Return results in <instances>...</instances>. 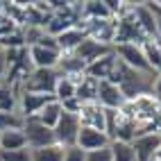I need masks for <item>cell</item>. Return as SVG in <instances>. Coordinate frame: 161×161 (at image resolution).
Returning a JSON list of instances; mask_svg holds the SVG:
<instances>
[{
  "instance_id": "1",
  "label": "cell",
  "mask_w": 161,
  "mask_h": 161,
  "mask_svg": "<svg viewBox=\"0 0 161 161\" xmlns=\"http://www.w3.org/2000/svg\"><path fill=\"white\" fill-rule=\"evenodd\" d=\"M57 80H59V73L55 68H32L18 82V89L27 93H41V95H52L55 98Z\"/></svg>"
},
{
  "instance_id": "2",
  "label": "cell",
  "mask_w": 161,
  "mask_h": 161,
  "mask_svg": "<svg viewBox=\"0 0 161 161\" xmlns=\"http://www.w3.org/2000/svg\"><path fill=\"white\" fill-rule=\"evenodd\" d=\"M82 130V120L77 114H70V111H64L59 123L55 125V141L61 145V147H70L77 143V134Z\"/></svg>"
},
{
  "instance_id": "3",
  "label": "cell",
  "mask_w": 161,
  "mask_h": 161,
  "mask_svg": "<svg viewBox=\"0 0 161 161\" xmlns=\"http://www.w3.org/2000/svg\"><path fill=\"white\" fill-rule=\"evenodd\" d=\"M23 134H25V143L30 150H39V147H46L57 143L55 141V132L50 127L41 125L36 118H25V125H23Z\"/></svg>"
},
{
  "instance_id": "4",
  "label": "cell",
  "mask_w": 161,
  "mask_h": 161,
  "mask_svg": "<svg viewBox=\"0 0 161 161\" xmlns=\"http://www.w3.org/2000/svg\"><path fill=\"white\" fill-rule=\"evenodd\" d=\"M114 55L120 59L123 64H127L130 68L134 70H141V73H154L152 68L147 66V61L141 52V46H134V43H125V46H114Z\"/></svg>"
},
{
  "instance_id": "5",
  "label": "cell",
  "mask_w": 161,
  "mask_h": 161,
  "mask_svg": "<svg viewBox=\"0 0 161 161\" xmlns=\"http://www.w3.org/2000/svg\"><path fill=\"white\" fill-rule=\"evenodd\" d=\"M95 102L102 109H120L127 100H125L123 91L118 89V84H114L109 80H102V82H98V98H95Z\"/></svg>"
},
{
  "instance_id": "6",
  "label": "cell",
  "mask_w": 161,
  "mask_h": 161,
  "mask_svg": "<svg viewBox=\"0 0 161 161\" xmlns=\"http://www.w3.org/2000/svg\"><path fill=\"white\" fill-rule=\"evenodd\" d=\"M159 145H161V134H159V132L136 136L134 141H132L136 161H154V154H157Z\"/></svg>"
},
{
  "instance_id": "7",
  "label": "cell",
  "mask_w": 161,
  "mask_h": 161,
  "mask_svg": "<svg viewBox=\"0 0 161 161\" xmlns=\"http://www.w3.org/2000/svg\"><path fill=\"white\" fill-rule=\"evenodd\" d=\"M109 143H111V141H109V136H107L104 132L82 125V130H80V134H77V143H75V145H77L80 150H84V152H93V150L107 147Z\"/></svg>"
},
{
  "instance_id": "8",
  "label": "cell",
  "mask_w": 161,
  "mask_h": 161,
  "mask_svg": "<svg viewBox=\"0 0 161 161\" xmlns=\"http://www.w3.org/2000/svg\"><path fill=\"white\" fill-rule=\"evenodd\" d=\"M50 100H55V98H52V95H41V93L20 91V93H18V111L23 114L25 118H34Z\"/></svg>"
},
{
  "instance_id": "9",
  "label": "cell",
  "mask_w": 161,
  "mask_h": 161,
  "mask_svg": "<svg viewBox=\"0 0 161 161\" xmlns=\"http://www.w3.org/2000/svg\"><path fill=\"white\" fill-rule=\"evenodd\" d=\"M73 52H75V55H77V57L89 66V64L98 61L100 57H104V55H109V52H114V48H111V46H104V43H98V41H93L91 36H86V39H84Z\"/></svg>"
},
{
  "instance_id": "10",
  "label": "cell",
  "mask_w": 161,
  "mask_h": 161,
  "mask_svg": "<svg viewBox=\"0 0 161 161\" xmlns=\"http://www.w3.org/2000/svg\"><path fill=\"white\" fill-rule=\"evenodd\" d=\"M55 70L59 75H64V77H75V75H84L86 73V64L75 55V52H61Z\"/></svg>"
},
{
  "instance_id": "11",
  "label": "cell",
  "mask_w": 161,
  "mask_h": 161,
  "mask_svg": "<svg viewBox=\"0 0 161 161\" xmlns=\"http://www.w3.org/2000/svg\"><path fill=\"white\" fill-rule=\"evenodd\" d=\"M27 55H30L32 68H55L61 52L41 48V46H32V48H27Z\"/></svg>"
},
{
  "instance_id": "12",
  "label": "cell",
  "mask_w": 161,
  "mask_h": 161,
  "mask_svg": "<svg viewBox=\"0 0 161 161\" xmlns=\"http://www.w3.org/2000/svg\"><path fill=\"white\" fill-rule=\"evenodd\" d=\"M80 120L82 125H86V127H93V130H100L104 132V109L98 104V102H86V104H82V111H80ZM107 134V132H104Z\"/></svg>"
},
{
  "instance_id": "13",
  "label": "cell",
  "mask_w": 161,
  "mask_h": 161,
  "mask_svg": "<svg viewBox=\"0 0 161 161\" xmlns=\"http://www.w3.org/2000/svg\"><path fill=\"white\" fill-rule=\"evenodd\" d=\"M114 66H116V55L109 52V55L100 57L98 61H93L86 66V77L95 80V82H102V80H109L111 73H114Z\"/></svg>"
},
{
  "instance_id": "14",
  "label": "cell",
  "mask_w": 161,
  "mask_h": 161,
  "mask_svg": "<svg viewBox=\"0 0 161 161\" xmlns=\"http://www.w3.org/2000/svg\"><path fill=\"white\" fill-rule=\"evenodd\" d=\"M18 84L9 80H0V111H16L18 109Z\"/></svg>"
},
{
  "instance_id": "15",
  "label": "cell",
  "mask_w": 161,
  "mask_h": 161,
  "mask_svg": "<svg viewBox=\"0 0 161 161\" xmlns=\"http://www.w3.org/2000/svg\"><path fill=\"white\" fill-rule=\"evenodd\" d=\"M134 18H136L138 27H141L150 39H157V18H154L152 12H150L147 3H141V5L134 9Z\"/></svg>"
},
{
  "instance_id": "16",
  "label": "cell",
  "mask_w": 161,
  "mask_h": 161,
  "mask_svg": "<svg viewBox=\"0 0 161 161\" xmlns=\"http://www.w3.org/2000/svg\"><path fill=\"white\" fill-rule=\"evenodd\" d=\"M89 34L84 32L82 27H77V25H73L70 30H66L64 34H59L57 36V43H59V52H73L75 48H77L84 39H86Z\"/></svg>"
},
{
  "instance_id": "17",
  "label": "cell",
  "mask_w": 161,
  "mask_h": 161,
  "mask_svg": "<svg viewBox=\"0 0 161 161\" xmlns=\"http://www.w3.org/2000/svg\"><path fill=\"white\" fill-rule=\"evenodd\" d=\"M61 114H64V104H61L59 100H50L34 118H36L41 125H46V127H50V130H55V125L59 123Z\"/></svg>"
},
{
  "instance_id": "18",
  "label": "cell",
  "mask_w": 161,
  "mask_h": 161,
  "mask_svg": "<svg viewBox=\"0 0 161 161\" xmlns=\"http://www.w3.org/2000/svg\"><path fill=\"white\" fill-rule=\"evenodd\" d=\"M141 52L147 61V66L154 73H161V43L157 39H145L143 46H141Z\"/></svg>"
},
{
  "instance_id": "19",
  "label": "cell",
  "mask_w": 161,
  "mask_h": 161,
  "mask_svg": "<svg viewBox=\"0 0 161 161\" xmlns=\"http://www.w3.org/2000/svg\"><path fill=\"white\" fill-rule=\"evenodd\" d=\"M20 147H27L23 130H12V132H3L0 134V150H3V152L20 150Z\"/></svg>"
},
{
  "instance_id": "20",
  "label": "cell",
  "mask_w": 161,
  "mask_h": 161,
  "mask_svg": "<svg viewBox=\"0 0 161 161\" xmlns=\"http://www.w3.org/2000/svg\"><path fill=\"white\" fill-rule=\"evenodd\" d=\"M84 18H93V20H107L114 18L111 12L107 9L104 0H84ZM82 18V20H84Z\"/></svg>"
},
{
  "instance_id": "21",
  "label": "cell",
  "mask_w": 161,
  "mask_h": 161,
  "mask_svg": "<svg viewBox=\"0 0 161 161\" xmlns=\"http://www.w3.org/2000/svg\"><path fill=\"white\" fill-rule=\"evenodd\" d=\"M64 150L66 147H61L59 143L32 150V161H64Z\"/></svg>"
},
{
  "instance_id": "22",
  "label": "cell",
  "mask_w": 161,
  "mask_h": 161,
  "mask_svg": "<svg viewBox=\"0 0 161 161\" xmlns=\"http://www.w3.org/2000/svg\"><path fill=\"white\" fill-rule=\"evenodd\" d=\"M25 125V116L16 111H0V134L3 132H12V130H23Z\"/></svg>"
},
{
  "instance_id": "23",
  "label": "cell",
  "mask_w": 161,
  "mask_h": 161,
  "mask_svg": "<svg viewBox=\"0 0 161 161\" xmlns=\"http://www.w3.org/2000/svg\"><path fill=\"white\" fill-rule=\"evenodd\" d=\"M75 98H77L82 104L95 102V98H98V82L91 80V77H84V80L77 84V93H75Z\"/></svg>"
},
{
  "instance_id": "24",
  "label": "cell",
  "mask_w": 161,
  "mask_h": 161,
  "mask_svg": "<svg viewBox=\"0 0 161 161\" xmlns=\"http://www.w3.org/2000/svg\"><path fill=\"white\" fill-rule=\"evenodd\" d=\"M75 93H77V86L73 84V80L64 77V75H59L57 80V86H55V100L59 102H66V100H73Z\"/></svg>"
},
{
  "instance_id": "25",
  "label": "cell",
  "mask_w": 161,
  "mask_h": 161,
  "mask_svg": "<svg viewBox=\"0 0 161 161\" xmlns=\"http://www.w3.org/2000/svg\"><path fill=\"white\" fill-rule=\"evenodd\" d=\"M109 147H111V159H114V161H136V154H134L132 143L111 141Z\"/></svg>"
},
{
  "instance_id": "26",
  "label": "cell",
  "mask_w": 161,
  "mask_h": 161,
  "mask_svg": "<svg viewBox=\"0 0 161 161\" xmlns=\"http://www.w3.org/2000/svg\"><path fill=\"white\" fill-rule=\"evenodd\" d=\"M43 34H46V30H43V27H36V25H25V27H20V36H23V41H25V48L36 46Z\"/></svg>"
},
{
  "instance_id": "27",
  "label": "cell",
  "mask_w": 161,
  "mask_h": 161,
  "mask_svg": "<svg viewBox=\"0 0 161 161\" xmlns=\"http://www.w3.org/2000/svg\"><path fill=\"white\" fill-rule=\"evenodd\" d=\"M0 161H32V150L20 147V150H9V152L0 150Z\"/></svg>"
},
{
  "instance_id": "28",
  "label": "cell",
  "mask_w": 161,
  "mask_h": 161,
  "mask_svg": "<svg viewBox=\"0 0 161 161\" xmlns=\"http://www.w3.org/2000/svg\"><path fill=\"white\" fill-rule=\"evenodd\" d=\"M64 161H86V152L80 150L77 145H70L64 150Z\"/></svg>"
},
{
  "instance_id": "29",
  "label": "cell",
  "mask_w": 161,
  "mask_h": 161,
  "mask_svg": "<svg viewBox=\"0 0 161 161\" xmlns=\"http://www.w3.org/2000/svg\"><path fill=\"white\" fill-rule=\"evenodd\" d=\"M86 161H114V159H111V147L107 145V147H102V150L86 152Z\"/></svg>"
},
{
  "instance_id": "30",
  "label": "cell",
  "mask_w": 161,
  "mask_h": 161,
  "mask_svg": "<svg viewBox=\"0 0 161 161\" xmlns=\"http://www.w3.org/2000/svg\"><path fill=\"white\" fill-rule=\"evenodd\" d=\"M36 46H41V48H48V50H57V52H59L57 36H50V34H43V36H41V41H39Z\"/></svg>"
},
{
  "instance_id": "31",
  "label": "cell",
  "mask_w": 161,
  "mask_h": 161,
  "mask_svg": "<svg viewBox=\"0 0 161 161\" xmlns=\"http://www.w3.org/2000/svg\"><path fill=\"white\" fill-rule=\"evenodd\" d=\"M7 75H9V64L5 57V50H0V80H7Z\"/></svg>"
},
{
  "instance_id": "32",
  "label": "cell",
  "mask_w": 161,
  "mask_h": 161,
  "mask_svg": "<svg viewBox=\"0 0 161 161\" xmlns=\"http://www.w3.org/2000/svg\"><path fill=\"white\" fill-rule=\"evenodd\" d=\"M152 95L161 98V73H157V80H154V86H152Z\"/></svg>"
},
{
  "instance_id": "33",
  "label": "cell",
  "mask_w": 161,
  "mask_h": 161,
  "mask_svg": "<svg viewBox=\"0 0 161 161\" xmlns=\"http://www.w3.org/2000/svg\"><path fill=\"white\" fill-rule=\"evenodd\" d=\"M154 161H161V145H159V150H157V154H154Z\"/></svg>"
},
{
  "instance_id": "34",
  "label": "cell",
  "mask_w": 161,
  "mask_h": 161,
  "mask_svg": "<svg viewBox=\"0 0 161 161\" xmlns=\"http://www.w3.org/2000/svg\"><path fill=\"white\" fill-rule=\"evenodd\" d=\"M0 50H3V48H0Z\"/></svg>"
}]
</instances>
